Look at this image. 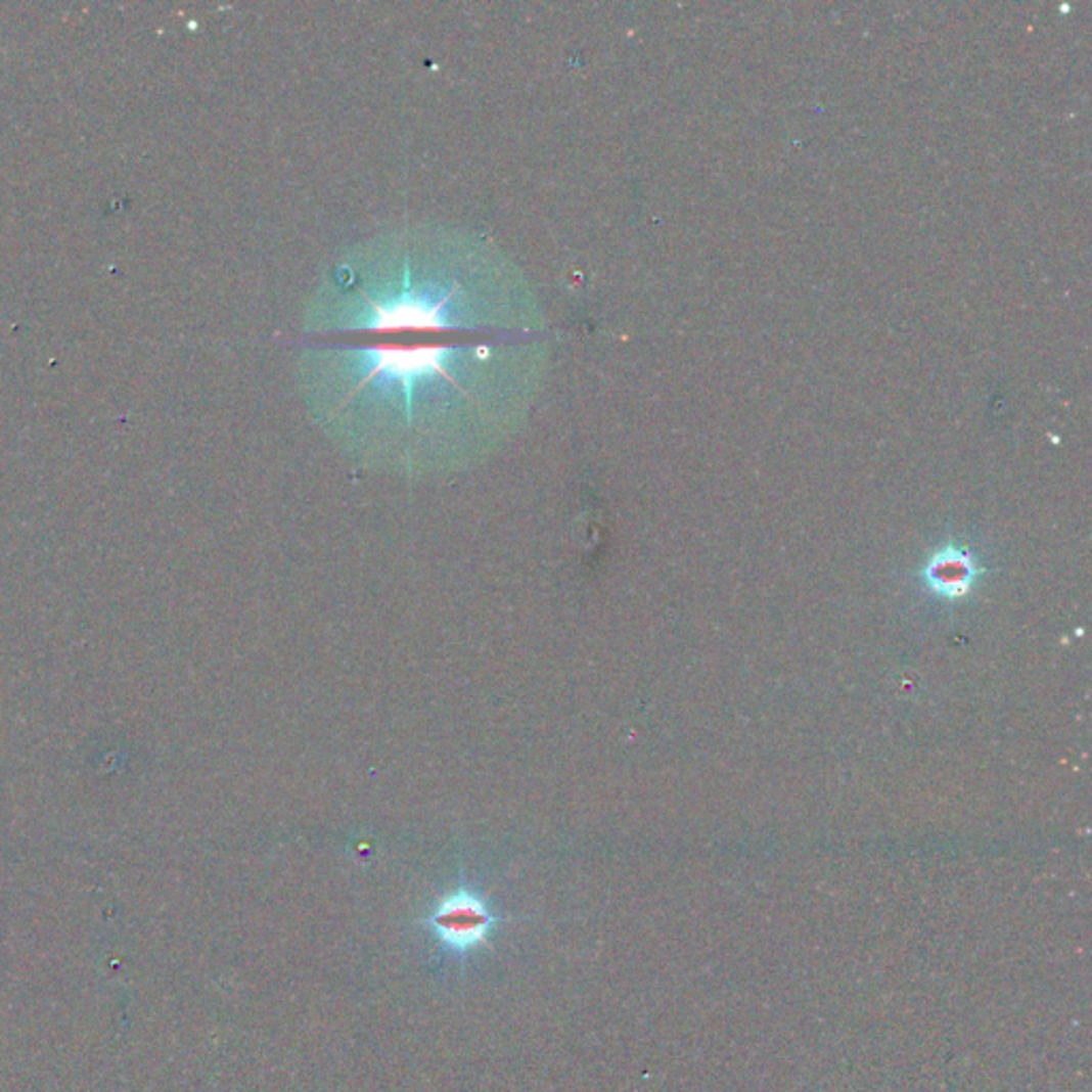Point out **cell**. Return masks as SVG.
<instances>
[{"label":"cell","instance_id":"obj_1","mask_svg":"<svg viewBox=\"0 0 1092 1092\" xmlns=\"http://www.w3.org/2000/svg\"><path fill=\"white\" fill-rule=\"evenodd\" d=\"M502 922L504 915L491 907L479 888L461 877L420 917L418 926L436 939L438 958H451L463 966L469 954L489 946Z\"/></svg>","mask_w":1092,"mask_h":1092},{"label":"cell","instance_id":"obj_2","mask_svg":"<svg viewBox=\"0 0 1092 1092\" xmlns=\"http://www.w3.org/2000/svg\"><path fill=\"white\" fill-rule=\"evenodd\" d=\"M986 570L977 555L962 544L941 546L922 567L924 587L943 600H960L980 583Z\"/></svg>","mask_w":1092,"mask_h":1092}]
</instances>
